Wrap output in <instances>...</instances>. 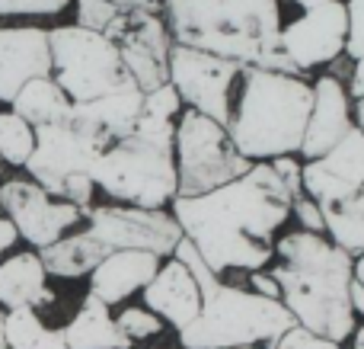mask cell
Returning <instances> with one entry per match:
<instances>
[{
  "label": "cell",
  "instance_id": "ba28073f",
  "mask_svg": "<svg viewBox=\"0 0 364 349\" xmlns=\"http://www.w3.org/2000/svg\"><path fill=\"white\" fill-rule=\"evenodd\" d=\"M51 48V77L68 93L70 103H90L112 90L132 83L125 74L119 45L109 36L83 29L77 23L48 29Z\"/></svg>",
  "mask_w": 364,
  "mask_h": 349
},
{
  "label": "cell",
  "instance_id": "f1b7e54d",
  "mask_svg": "<svg viewBox=\"0 0 364 349\" xmlns=\"http://www.w3.org/2000/svg\"><path fill=\"white\" fill-rule=\"evenodd\" d=\"M179 113H182V100L173 90V83L166 80L164 87L144 93V103H141V113L134 125H176Z\"/></svg>",
  "mask_w": 364,
  "mask_h": 349
},
{
  "label": "cell",
  "instance_id": "8992f818",
  "mask_svg": "<svg viewBox=\"0 0 364 349\" xmlns=\"http://www.w3.org/2000/svg\"><path fill=\"white\" fill-rule=\"evenodd\" d=\"M93 183L119 205L166 209L179 196L173 141L141 132L112 141L93 164Z\"/></svg>",
  "mask_w": 364,
  "mask_h": 349
},
{
  "label": "cell",
  "instance_id": "4fadbf2b",
  "mask_svg": "<svg viewBox=\"0 0 364 349\" xmlns=\"http://www.w3.org/2000/svg\"><path fill=\"white\" fill-rule=\"evenodd\" d=\"M348 38V13L346 0H323L304 10L297 19L282 26V48L294 61L297 74L333 64L346 51Z\"/></svg>",
  "mask_w": 364,
  "mask_h": 349
},
{
  "label": "cell",
  "instance_id": "e0dca14e",
  "mask_svg": "<svg viewBox=\"0 0 364 349\" xmlns=\"http://www.w3.org/2000/svg\"><path fill=\"white\" fill-rule=\"evenodd\" d=\"M314 87V103H310V119H307V132L301 141V157L304 160H316L326 151H333L342 141V135L355 125L352 122V96H348L346 83L333 74H323Z\"/></svg>",
  "mask_w": 364,
  "mask_h": 349
},
{
  "label": "cell",
  "instance_id": "3957f363",
  "mask_svg": "<svg viewBox=\"0 0 364 349\" xmlns=\"http://www.w3.org/2000/svg\"><path fill=\"white\" fill-rule=\"evenodd\" d=\"M275 256H282V263L269 269V276L282 288V305L288 308L294 324L346 343V337H352L358 327L348 301L355 256L339 250L326 234L310 231L282 234L275 241Z\"/></svg>",
  "mask_w": 364,
  "mask_h": 349
},
{
  "label": "cell",
  "instance_id": "7c38bea8",
  "mask_svg": "<svg viewBox=\"0 0 364 349\" xmlns=\"http://www.w3.org/2000/svg\"><path fill=\"white\" fill-rule=\"evenodd\" d=\"M83 224L109 250H147L173 256L182 241V228L166 209H138V205H90Z\"/></svg>",
  "mask_w": 364,
  "mask_h": 349
},
{
  "label": "cell",
  "instance_id": "83f0119b",
  "mask_svg": "<svg viewBox=\"0 0 364 349\" xmlns=\"http://www.w3.org/2000/svg\"><path fill=\"white\" fill-rule=\"evenodd\" d=\"M36 151V128L13 109H0V164L26 167Z\"/></svg>",
  "mask_w": 364,
  "mask_h": 349
},
{
  "label": "cell",
  "instance_id": "8fae6325",
  "mask_svg": "<svg viewBox=\"0 0 364 349\" xmlns=\"http://www.w3.org/2000/svg\"><path fill=\"white\" fill-rule=\"evenodd\" d=\"M0 212L19 231V241H26L32 250H45L70 234V228L83 224L87 209L51 196L29 177H10L0 183Z\"/></svg>",
  "mask_w": 364,
  "mask_h": 349
},
{
  "label": "cell",
  "instance_id": "f546056e",
  "mask_svg": "<svg viewBox=\"0 0 364 349\" xmlns=\"http://www.w3.org/2000/svg\"><path fill=\"white\" fill-rule=\"evenodd\" d=\"M74 0H0V19H55Z\"/></svg>",
  "mask_w": 364,
  "mask_h": 349
},
{
  "label": "cell",
  "instance_id": "f35d334b",
  "mask_svg": "<svg viewBox=\"0 0 364 349\" xmlns=\"http://www.w3.org/2000/svg\"><path fill=\"white\" fill-rule=\"evenodd\" d=\"M348 301H352V311L355 314H364V286L352 279V288H348Z\"/></svg>",
  "mask_w": 364,
  "mask_h": 349
},
{
  "label": "cell",
  "instance_id": "b9f144b4",
  "mask_svg": "<svg viewBox=\"0 0 364 349\" xmlns=\"http://www.w3.org/2000/svg\"><path fill=\"white\" fill-rule=\"evenodd\" d=\"M352 349H364V327H355L352 330Z\"/></svg>",
  "mask_w": 364,
  "mask_h": 349
},
{
  "label": "cell",
  "instance_id": "ee69618b",
  "mask_svg": "<svg viewBox=\"0 0 364 349\" xmlns=\"http://www.w3.org/2000/svg\"><path fill=\"white\" fill-rule=\"evenodd\" d=\"M0 349H4V308H0Z\"/></svg>",
  "mask_w": 364,
  "mask_h": 349
},
{
  "label": "cell",
  "instance_id": "7bdbcfd3",
  "mask_svg": "<svg viewBox=\"0 0 364 349\" xmlns=\"http://www.w3.org/2000/svg\"><path fill=\"white\" fill-rule=\"evenodd\" d=\"M301 10H310V6H316V4H323V0H294Z\"/></svg>",
  "mask_w": 364,
  "mask_h": 349
},
{
  "label": "cell",
  "instance_id": "d6a6232c",
  "mask_svg": "<svg viewBox=\"0 0 364 349\" xmlns=\"http://www.w3.org/2000/svg\"><path fill=\"white\" fill-rule=\"evenodd\" d=\"M346 13H348L346 55L361 58L364 55V0H346Z\"/></svg>",
  "mask_w": 364,
  "mask_h": 349
},
{
  "label": "cell",
  "instance_id": "ab89813d",
  "mask_svg": "<svg viewBox=\"0 0 364 349\" xmlns=\"http://www.w3.org/2000/svg\"><path fill=\"white\" fill-rule=\"evenodd\" d=\"M352 122H355V128L364 135V96L361 100H355V106H352Z\"/></svg>",
  "mask_w": 364,
  "mask_h": 349
},
{
  "label": "cell",
  "instance_id": "5bb4252c",
  "mask_svg": "<svg viewBox=\"0 0 364 349\" xmlns=\"http://www.w3.org/2000/svg\"><path fill=\"white\" fill-rule=\"evenodd\" d=\"M112 42L119 45L125 74L132 77V83L141 93H151L170 80L173 38L160 13H144V16L132 19Z\"/></svg>",
  "mask_w": 364,
  "mask_h": 349
},
{
  "label": "cell",
  "instance_id": "cb8c5ba5",
  "mask_svg": "<svg viewBox=\"0 0 364 349\" xmlns=\"http://www.w3.org/2000/svg\"><path fill=\"white\" fill-rule=\"evenodd\" d=\"M70 106H74V103H70L68 93L55 83V77H36V80L23 83V87L16 90V96L10 100V109L16 115H23L32 128L64 122L70 115Z\"/></svg>",
  "mask_w": 364,
  "mask_h": 349
},
{
  "label": "cell",
  "instance_id": "74e56055",
  "mask_svg": "<svg viewBox=\"0 0 364 349\" xmlns=\"http://www.w3.org/2000/svg\"><path fill=\"white\" fill-rule=\"evenodd\" d=\"M348 96L352 100H361L364 96V55L355 58V68H352V80H348Z\"/></svg>",
  "mask_w": 364,
  "mask_h": 349
},
{
  "label": "cell",
  "instance_id": "603a6c76",
  "mask_svg": "<svg viewBox=\"0 0 364 349\" xmlns=\"http://www.w3.org/2000/svg\"><path fill=\"white\" fill-rule=\"evenodd\" d=\"M106 254H109V247L96 241L87 228L77 231V234H64L61 241L38 250L45 273L55 276V279H80V276H90Z\"/></svg>",
  "mask_w": 364,
  "mask_h": 349
},
{
  "label": "cell",
  "instance_id": "ffe728a7",
  "mask_svg": "<svg viewBox=\"0 0 364 349\" xmlns=\"http://www.w3.org/2000/svg\"><path fill=\"white\" fill-rule=\"evenodd\" d=\"M141 103H144V93H141L134 83H125V87L100 96V100L74 103L68 119L74 122V125H80L83 132L96 135L102 145H112V141L128 138V135L134 132Z\"/></svg>",
  "mask_w": 364,
  "mask_h": 349
},
{
  "label": "cell",
  "instance_id": "9c48e42d",
  "mask_svg": "<svg viewBox=\"0 0 364 349\" xmlns=\"http://www.w3.org/2000/svg\"><path fill=\"white\" fill-rule=\"evenodd\" d=\"M173 157H176V183L179 196H201L230 179L243 177L252 167L243 154L233 147L227 125H218L214 119L182 109L173 135Z\"/></svg>",
  "mask_w": 364,
  "mask_h": 349
},
{
  "label": "cell",
  "instance_id": "52a82bcc",
  "mask_svg": "<svg viewBox=\"0 0 364 349\" xmlns=\"http://www.w3.org/2000/svg\"><path fill=\"white\" fill-rule=\"evenodd\" d=\"M109 145H102L96 135L83 132L70 119L55 125L36 128V151L26 160V177L36 179L51 196L68 199V202L90 209L96 196L93 164Z\"/></svg>",
  "mask_w": 364,
  "mask_h": 349
},
{
  "label": "cell",
  "instance_id": "2e32d148",
  "mask_svg": "<svg viewBox=\"0 0 364 349\" xmlns=\"http://www.w3.org/2000/svg\"><path fill=\"white\" fill-rule=\"evenodd\" d=\"M36 77H51L45 26H0V103L10 106L16 90Z\"/></svg>",
  "mask_w": 364,
  "mask_h": 349
},
{
  "label": "cell",
  "instance_id": "30bf717a",
  "mask_svg": "<svg viewBox=\"0 0 364 349\" xmlns=\"http://www.w3.org/2000/svg\"><path fill=\"white\" fill-rule=\"evenodd\" d=\"M240 64L227 61L211 51L186 48L173 42L170 48V83L179 93L182 106L214 119L218 125L230 122L233 83L240 77Z\"/></svg>",
  "mask_w": 364,
  "mask_h": 349
},
{
  "label": "cell",
  "instance_id": "4316f807",
  "mask_svg": "<svg viewBox=\"0 0 364 349\" xmlns=\"http://www.w3.org/2000/svg\"><path fill=\"white\" fill-rule=\"evenodd\" d=\"M4 349H70L61 330H51L36 308L4 311Z\"/></svg>",
  "mask_w": 364,
  "mask_h": 349
},
{
  "label": "cell",
  "instance_id": "6da1fadb",
  "mask_svg": "<svg viewBox=\"0 0 364 349\" xmlns=\"http://www.w3.org/2000/svg\"><path fill=\"white\" fill-rule=\"evenodd\" d=\"M291 192L269 160H256L243 177L201 196L170 202L182 237L214 276L256 273L275 256V234L291 218Z\"/></svg>",
  "mask_w": 364,
  "mask_h": 349
},
{
  "label": "cell",
  "instance_id": "484cf974",
  "mask_svg": "<svg viewBox=\"0 0 364 349\" xmlns=\"http://www.w3.org/2000/svg\"><path fill=\"white\" fill-rule=\"evenodd\" d=\"M323 224H326V237L348 256H358L364 250V186L358 192L336 202H323Z\"/></svg>",
  "mask_w": 364,
  "mask_h": 349
},
{
  "label": "cell",
  "instance_id": "d590c367",
  "mask_svg": "<svg viewBox=\"0 0 364 349\" xmlns=\"http://www.w3.org/2000/svg\"><path fill=\"white\" fill-rule=\"evenodd\" d=\"M256 295H265V298H278L282 301V288H278V282L272 279L269 273H262V269H256V273H250V286Z\"/></svg>",
  "mask_w": 364,
  "mask_h": 349
},
{
  "label": "cell",
  "instance_id": "d4e9b609",
  "mask_svg": "<svg viewBox=\"0 0 364 349\" xmlns=\"http://www.w3.org/2000/svg\"><path fill=\"white\" fill-rule=\"evenodd\" d=\"M77 26L115 38L132 19L144 13H160V0H74Z\"/></svg>",
  "mask_w": 364,
  "mask_h": 349
},
{
  "label": "cell",
  "instance_id": "8d00e7d4",
  "mask_svg": "<svg viewBox=\"0 0 364 349\" xmlns=\"http://www.w3.org/2000/svg\"><path fill=\"white\" fill-rule=\"evenodd\" d=\"M19 244V231L13 228V222L6 215H0V260H4L10 250H16Z\"/></svg>",
  "mask_w": 364,
  "mask_h": 349
},
{
  "label": "cell",
  "instance_id": "e575fe53",
  "mask_svg": "<svg viewBox=\"0 0 364 349\" xmlns=\"http://www.w3.org/2000/svg\"><path fill=\"white\" fill-rule=\"evenodd\" d=\"M269 164H272V170L282 177L284 189L291 192V199L304 196V189H301V167H304V164L297 160V154H282V157H272Z\"/></svg>",
  "mask_w": 364,
  "mask_h": 349
},
{
  "label": "cell",
  "instance_id": "7a4b0ae2",
  "mask_svg": "<svg viewBox=\"0 0 364 349\" xmlns=\"http://www.w3.org/2000/svg\"><path fill=\"white\" fill-rule=\"evenodd\" d=\"M160 16L176 45L211 51L240 68L301 77L282 48L278 0H160Z\"/></svg>",
  "mask_w": 364,
  "mask_h": 349
},
{
  "label": "cell",
  "instance_id": "5b68a950",
  "mask_svg": "<svg viewBox=\"0 0 364 349\" xmlns=\"http://www.w3.org/2000/svg\"><path fill=\"white\" fill-rule=\"evenodd\" d=\"M310 103H314V87L304 77L243 68L227 135L233 147L252 164L297 154L307 132Z\"/></svg>",
  "mask_w": 364,
  "mask_h": 349
},
{
  "label": "cell",
  "instance_id": "4dcf8cb0",
  "mask_svg": "<svg viewBox=\"0 0 364 349\" xmlns=\"http://www.w3.org/2000/svg\"><path fill=\"white\" fill-rule=\"evenodd\" d=\"M115 324H119V330L125 333L132 343H141V340L157 337V333L166 327L164 321H160L154 311H147V308H125V311L115 318Z\"/></svg>",
  "mask_w": 364,
  "mask_h": 349
},
{
  "label": "cell",
  "instance_id": "836d02e7",
  "mask_svg": "<svg viewBox=\"0 0 364 349\" xmlns=\"http://www.w3.org/2000/svg\"><path fill=\"white\" fill-rule=\"evenodd\" d=\"M291 215L297 222V231H310V234H326V224H323V212L314 199L297 196L291 202Z\"/></svg>",
  "mask_w": 364,
  "mask_h": 349
},
{
  "label": "cell",
  "instance_id": "1f68e13d",
  "mask_svg": "<svg viewBox=\"0 0 364 349\" xmlns=\"http://www.w3.org/2000/svg\"><path fill=\"white\" fill-rule=\"evenodd\" d=\"M269 346L272 349H342V343H336V340H329V337H320V333H310L307 327H301V324L288 327V330L278 340H272Z\"/></svg>",
  "mask_w": 364,
  "mask_h": 349
},
{
  "label": "cell",
  "instance_id": "f6af8a7d",
  "mask_svg": "<svg viewBox=\"0 0 364 349\" xmlns=\"http://www.w3.org/2000/svg\"><path fill=\"white\" fill-rule=\"evenodd\" d=\"M233 349H256V346H233Z\"/></svg>",
  "mask_w": 364,
  "mask_h": 349
},
{
  "label": "cell",
  "instance_id": "60d3db41",
  "mask_svg": "<svg viewBox=\"0 0 364 349\" xmlns=\"http://www.w3.org/2000/svg\"><path fill=\"white\" fill-rule=\"evenodd\" d=\"M352 273H355V282H361L364 286V250L358 256H355V263H352Z\"/></svg>",
  "mask_w": 364,
  "mask_h": 349
},
{
  "label": "cell",
  "instance_id": "d6986e66",
  "mask_svg": "<svg viewBox=\"0 0 364 349\" xmlns=\"http://www.w3.org/2000/svg\"><path fill=\"white\" fill-rule=\"evenodd\" d=\"M160 256L147 250H109L90 273V295L102 305H122L147 286L160 269Z\"/></svg>",
  "mask_w": 364,
  "mask_h": 349
},
{
  "label": "cell",
  "instance_id": "277c9868",
  "mask_svg": "<svg viewBox=\"0 0 364 349\" xmlns=\"http://www.w3.org/2000/svg\"><path fill=\"white\" fill-rule=\"evenodd\" d=\"M173 256L188 266L201 288V311L192 324L179 330L182 349H233V346H259L278 340L288 327H294V318L278 298L256 295L252 288L233 286L214 276L201 263L195 247L182 237L173 250Z\"/></svg>",
  "mask_w": 364,
  "mask_h": 349
},
{
  "label": "cell",
  "instance_id": "ac0fdd59",
  "mask_svg": "<svg viewBox=\"0 0 364 349\" xmlns=\"http://www.w3.org/2000/svg\"><path fill=\"white\" fill-rule=\"evenodd\" d=\"M144 308L154 311L164 324L182 330L186 324H192L201 311V288L195 282V276L188 273V266L176 256H166V263H160L157 276L147 282L144 288Z\"/></svg>",
  "mask_w": 364,
  "mask_h": 349
},
{
  "label": "cell",
  "instance_id": "7402d4cb",
  "mask_svg": "<svg viewBox=\"0 0 364 349\" xmlns=\"http://www.w3.org/2000/svg\"><path fill=\"white\" fill-rule=\"evenodd\" d=\"M58 330L70 349H132V340L119 330L109 305H102L93 295H87L74 318Z\"/></svg>",
  "mask_w": 364,
  "mask_h": 349
},
{
  "label": "cell",
  "instance_id": "44dd1931",
  "mask_svg": "<svg viewBox=\"0 0 364 349\" xmlns=\"http://www.w3.org/2000/svg\"><path fill=\"white\" fill-rule=\"evenodd\" d=\"M55 301L38 250H19L0 260V308H45Z\"/></svg>",
  "mask_w": 364,
  "mask_h": 349
},
{
  "label": "cell",
  "instance_id": "9a60e30c",
  "mask_svg": "<svg viewBox=\"0 0 364 349\" xmlns=\"http://www.w3.org/2000/svg\"><path fill=\"white\" fill-rule=\"evenodd\" d=\"M364 186V135L348 128L342 141L316 160H304L301 167V189L316 205L346 199Z\"/></svg>",
  "mask_w": 364,
  "mask_h": 349
}]
</instances>
